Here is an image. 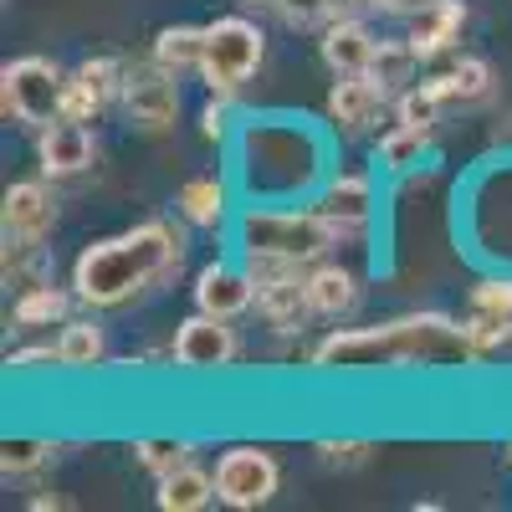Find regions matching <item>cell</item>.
Segmentation results:
<instances>
[{
	"instance_id": "obj_1",
	"label": "cell",
	"mask_w": 512,
	"mask_h": 512,
	"mask_svg": "<svg viewBox=\"0 0 512 512\" xmlns=\"http://www.w3.org/2000/svg\"><path fill=\"white\" fill-rule=\"evenodd\" d=\"M482 354L466 338V323L446 313H405L369 328H333L313 344V369L333 374H390V369H466Z\"/></svg>"
},
{
	"instance_id": "obj_2",
	"label": "cell",
	"mask_w": 512,
	"mask_h": 512,
	"mask_svg": "<svg viewBox=\"0 0 512 512\" xmlns=\"http://www.w3.org/2000/svg\"><path fill=\"white\" fill-rule=\"evenodd\" d=\"M180 267H185V231L154 216L82 246L72 262V292L88 313H118L169 287L180 277Z\"/></svg>"
},
{
	"instance_id": "obj_3",
	"label": "cell",
	"mask_w": 512,
	"mask_h": 512,
	"mask_svg": "<svg viewBox=\"0 0 512 512\" xmlns=\"http://www.w3.org/2000/svg\"><path fill=\"white\" fill-rule=\"evenodd\" d=\"M241 175L251 200H297L323 185V139L303 118H251L241 128Z\"/></svg>"
},
{
	"instance_id": "obj_4",
	"label": "cell",
	"mask_w": 512,
	"mask_h": 512,
	"mask_svg": "<svg viewBox=\"0 0 512 512\" xmlns=\"http://www.w3.org/2000/svg\"><path fill=\"white\" fill-rule=\"evenodd\" d=\"M236 246H241V256H277V262H292V267H313L344 246V236L318 210V200L313 205L251 200L236 216Z\"/></svg>"
},
{
	"instance_id": "obj_5",
	"label": "cell",
	"mask_w": 512,
	"mask_h": 512,
	"mask_svg": "<svg viewBox=\"0 0 512 512\" xmlns=\"http://www.w3.org/2000/svg\"><path fill=\"white\" fill-rule=\"evenodd\" d=\"M267 57V36L256 21L246 16H221L205 26V57H200V82L210 93H241L246 82L256 77V67H262Z\"/></svg>"
},
{
	"instance_id": "obj_6",
	"label": "cell",
	"mask_w": 512,
	"mask_h": 512,
	"mask_svg": "<svg viewBox=\"0 0 512 512\" xmlns=\"http://www.w3.org/2000/svg\"><path fill=\"white\" fill-rule=\"evenodd\" d=\"M67 77L72 72H62L52 57H16L0 67V108L26 128H47L62 118Z\"/></svg>"
},
{
	"instance_id": "obj_7",
	"label": "cell",
	"mask_w": 512,
	"mask_h": 512,
	"mask_svg": "<svg viewBox=\"0 0 512 512\" xmlns=\"http://www.w3.org/2000/svg\"><path fill=\"white\" fill-rule=\"evenodd\" d=\"M282 492V461L267 446H226L216 456V497L236 512H256Z\"/></svg>"
},
{
	"instance_id": "obj_8",
	"label": "cell",
	"mask_w": 512,
	"mask_h": 512,
	"mask_svg": "<svg viewBox=\"0 0 512 512\" xmlns=\"http://www.w3.org/2000/svg\"><path fill=\"white\" fill-rule=\"evenodd\" d=\"M118 108L128 113L134 128H144V134H169L175 118H180V72L159 67L154 57L139 62V67H128Z\"/></svg>"
},
{
	"instance_id": "obj_9",
	"label": "cell",
	"mask_w": 512,
	"mask_h": 512,
	"mask_svg": "<svg viewBox=\"0 0 512 512\" xmlns=\"http://www.w3.org/2000/svg\"><path fill=\"white\" fill-rule=\"evenodd\" d=\"M180 369L190 374H221L241 359V333H236V318H216V313H190L180 328H175V344H169Z\"/></svg>"
},
{
	"instance_id": "obj_10",
	"label": "cell",
	"mask_w": 512,
	"mask_h": 512,
	"mask_svg": "<svg viewBox=\"0 0 512 512\" xmlns=\"http://www.w3.org/2000/svg\"><path fill=\"white\" fill-rule=\"evenodd\" d=\"M318 210L338 226L344 246L364 241L374 226V175H364V169H333L318 185Z\"/></svg>"
},
{
	"instance_id": "obj_11",
	"label": "cell",
	"mask_w": 512,
	"mask_h": 512,
	"mask_svg": "<svg viewBox=\"0 0 512 512\" xmlns=\"http://www.w3.org/2000/svg\"><path fill=\"white\" fill-rule=\"evenodd\" d=\"M36 164L47 180H77L98 164V139L88 123L77 118H57L47 128H36Z\"/></svg>"
},
{
	"instance_id": "obj_12",
	"label": "cell",
	"mask_w": 512,
	"mask_h": 512,
	"mask_svg": "<svg viewBox=\"0 0 512 512\" xmlns=\"http://www.w3.org/2000/svg\"><path fill=\"white\" fill-rule=\"evenodd\" d=\"M195 308L200 313H216V318H241L256 308V282L246 272V262H226V256H216V262H205L195 272Z\"/></svg>"
},
{
	"instance_id": "obj_13",
	"label": "cell",
	"mask_w": 512,
	"mask_h": 512,
	"mask_svg": "<svg viewBox=\"0 0 512 512\" xmlns=\"http://www.w3.org/2000/svg\"><path fill=\"white\" fill-rule=\"evenodd\" d=\"M390 103V88L374 77V72H349V77H333L328 88V123L338 128V134H364V128L379 118V108Z\"/></svg>"
},
{
	"instance_id": "obj_14",
	"label": "cell",
	"mask_w": 512,
	"mask_h": 512,
	"mask_svg": "<svg viewBox=\"0 0 512 512\" xmlns=\"http://www.w3.org/2000/svg\"><path fill=\"white\" fill-rule=\"evenodd\" d=\"M52 221H57V200H52L47 180H16L6 190V200H0V231H6V241L41 246Z\"/></svg>"
},
{
	"instance_id": "obj_15",
	"label": "cell",
	"mask_w": 512,
	"mask_h": 512,
	"mask_svg": "<svg viewBox=\"0 0 512 512\" xmlns=\"http://www.w3.org/2000/svg\"><path fill=\"white\" fill-rule=\"evenodd\" d=\"M379 52V36L364 26V16H328L318 26V57L333 77H349V72H369Z\"/></svg>"
},
{
	"instance_id": "obj_16",
	"label": "cell",
	"mask_w": 512,
	"mask_h": 512,
	"mask_svg": "<svg viewBox=\"0 0 512 512\" xmlns=\"http://www.w3.org/2000/svg\"><path fill=\"white\" fill-rule=\"evenodd\" d=\"M303 272H308V267H303ZM303 272H282V277H272V282H256V313L267 318V328H277V333H303V328L318 318L313 303H308Z\"/></svg>"
},
{
	"instance_id": "obj_17",
	"label": "cell",
	"mask_w": 512,
	"mask_h": 512,
	"mask_svg": "<svg viewBox=\"0 0 512 512\" xmlns=\"http://www.w3.org/2000/svg\"><path fill=\"white\" fill-rule=\"evenodd\" d=\"M303 282H308V303H313V313H318V318H328V323L349 318V313L359 308V297H364L359 277H354L344 262H333V256L313 262V267L303 272Z\"/></svg>"
},
{
	"instance_id": "obj_18",
	"label": "cell",
	"mask_w": 512,
	"mask_h": 512,
	"mask_svg": "<svg viewBox=\"0 0 512 512\" xmlns=\"http://www.w3.org/2000/svg\"><path fill=\"white\" fill-rule=\"evenodd\" d=\"M461 26H466V0H436L410 21V47L420 52V62L446 57L461 41Z\"/></svg>"
},
{
	"instance_id": "obj_19",
	"label": "cell",
	"mask_w": 512,
	"mask_h": 512,
	"mask_svg": "<svg viewBox=\"0 0 512 512\" xmlns=\"http://www.w3.org/2000/svg\"><path fill=\"white\" fill-rule=\"evenodd\" d=\"M175 210H180V221L195 226V231H221L226 216H231V190H226V180H216V175H195V180L180 185Z\"/></svg>"
},
{
	"instance_id": "obj_20",
	"label": "cell",
	"mask_w": 512,
	"mask_h": 512,
	"mask_svg": "<svg viewBox=\"0 0 512 512\" xmlns=\"http://www.w3.org/2000/svg\"><path fill=\"white\" fill-rule=\"evenodd\" d=\"M72 303H77V292H72V287H57V282L47 277V282H36V287H21L11 318H16V328H21V333H36V328H62V323L72 318Z\"/></svg>"
},
{
	"instance_id": "obj_21",
	"label": "cell",
	"mask_w": 512,
	"mask_h": 512,
	"mask_svg": "<svg viewBox=\"0 0 512 512\" xmlns=\"http://www.w3.org/2000/svg\"><path fill=\"white\" fill-rule=\"evenodd\" d=\"M154 502H159L164 512H200V507H210V502H221V497H216V472H205V466L185 461V466H175L169 477H159Z\"/></svg>"
},
{
	"instance_id": "obj_22",
	"label": "cell",
	"mask_w": 512,
	"mask_h": 512,
	"mask_svg": "<svg viewBox=\"0 0 512 512\" xmlns=\"http://www.w3.org/2000/svg\"><path fill=\"white\" fill-rule=\"evenodd\" d=\"M57 354H62V369H98L108 359V328L93 318H67L57 328Z\"/></svg>"
},
{
	"instance_id": "obj_23",
	"label": "cell",
	"mask_w": 512,
	"mask_h": 512,
	"mask_svg": "<svg viewBox=\"0 0 512 512\" xmlns=\"http://www.w3.org/2000/svg\"><path fill=\"white\" fill-rule=\"evenodd\" d=\"M436 82H441V93H446L451 108H472V103H487L492 98L497 72H492L487 57H461L451 72H436Z\"/></svg>"
},
{
	"instance_id": "obj_24",
	"label": "cell",
	"mask_w": 512,
	"mask_h": 512,
	"mask_svg": "<svg viewBox=\"0 0 512 512\" xmlns=\"http://www.w3.org/2000/svg\"><path fill=\"white\" fill-rule=\"evenodd\" d=\"M431 139H436V128L395 123V128H384V134H379V149H374V159H379V169H384V175H405V169H415V164L425 159Z\"/></svg>"
},
{
	"instance_id": "obj_25",
	"label": "cell",
	"mask_w": 512,
	"mask_h": 512,
	"mask_svg": "<svg viewBox=\"0 0 512 512\" xmlns=\"http://www.w3.org/2000/svg\"><path fill=\"white\" fill-rule=\"evenodd\" d=\"M159 67L169 72H200V57H205V26H164L154 36V52H149Z\"/></svg>"
},
{
	"instance_id": "obj_26",
	"label": "cell",
	"mask_w": 512,
	"mask_h": 512,
	"mask_svg": "<svg viewBox=\"0 0 512 512\" xmlns=\"http://www.w3.org/2000/svg\"><path fill=\"white\" fill-rule=\"evenodd\" d=\"M446 108H451V103H446V93H441V82H436V77H425V82H410L405 93H395V123L436 128Z\"/></svg>"
},
{
	"instance_id": "obj_27",
	"label": "cell",
	"mask_w": 512,
	"mask_h": 512,
	"mask_svg": "<svg viewBox=\"0 0 512 512\" xmlns=\"http://www.w3.org/2000/svg\"><path fill=\"white\" fill-rule=\"evenodd\" d=\"M415 67H420V52L410 47V36H400V41H384V36H379V52H374L369 72L384 82V88H390V98L405 93L410 82H415Z\"/></svg>"
},
{
	"instance_id": "obj_28",
	"label": "cell",
	"mask_w": 512,
	"mask_h": 512,
	"mask_svg": "<svg viewBox=\"0 0 512 512\" xmlns=\"http://www.w3.org/2000/svg\"><path fill=\"white\" fill-rule=\"evenodd\" d=\"M134 461L159 482V477L175 472V466L195 461V441H185V436H139L134 441Z\"/></svg>"
},
{
	"instance_id": "obj_29",
	"label": "cell",
	"mask_w": 512,
	"mask_h": 512,
	"mask_svg": "<svg viewBox=\"0 0 512 512\" xmlns=\"http://www.w3.org/2000/svg\"><path fill=\"white\" fill-rule=\"evenodd\" d=\"M72 77H77L103 108H108V103L123 98V77H128V67H123L118 57H82V62L72 67Z\"/></svg>"
},
{
	"instance_id": "obj_30",
	"label": "cell",
	"mask_w": 512,
	"mask_h": 512,
	"mask_svg": "<svg viewBox=\"0 0 512 512\" xmlns=\"http://www.w3.org/2000/svg\"><path fill=\"white\" fill-rule=\"evenodd\" d=\"M52 456H57V441H6V451H0V472L6 477H31Z\"/></svg>"
},
{
	"instance_id": "obj_31",
	"label": "cell",
	"mask_w": 512,
	"mask_h": 512,
	"mask_svg": "<svg viewBox=\"0 0 512 512\" xmlns=\"http://www.w3.org/2000/svg\"><path fill=\"white\" fill-rule=\"evenodd\" d=\"M472 308H477V313H492V318H502V323H512V272L477 282V287H472Z\"/></svg>"
},
{
	"instance_id": "obj_32",
	"label": "cell",
	"mask_w": 512,
	"mask_h": 512,
	"mask_svg": "<svg viewBox=\"0 0 512 512\" xmlns=\"http://www.w3.org/2000/svg\"><path fill=\"white\" fill-rule=\"evenodd\" d=\"M256 11H272L277 21H287V26H323L328 21V11H323V0H251Z\"/></svg>"
},
{
	"instance_id": "obj_33",
	"label": "cell",
	"mask_w": 512,
	"mask_h": 512,
	"mask_svg": "<svg viewBox=\"0 0 512 512\" xmlns=\"http://www.w3.org/2000/svg\"><path fill=\"white\" fill-rule=\"evenodd\" d=\"M200 134L210 144H226L236 134V103H231V93H210V103L200 108Z\"/></svg>"
},
{
	"instance_id": "obj_34",
	"label": "cell",
	"mask_w": 512,
	"mask_h": 512,
	"mask_svg": "<svg viewBox=\"0 0 512 512\" xmlns=\"http://www.w3.org/2000/svg\"><path fill=\"white\" fill-rule=\"evenodd\" d=\"M313 451L328 461V466H364L369 461V441H333V436H323V441H313Z\"/></svg>"
},
{
	"instance_id": "obj_35",
	"label": "cell",
	"mask_w": 512,
	"mask_h": 512,
	"mask_svg": "<svg viewBox=\"0 0 512 512\" xmlns=\"http://www.w3.org/2000/svg\"><path fill=\"white\" fill-rule=\"evenodd\" d=\"M103 113V103L88 93V88H82V82L77 77H67V98H62V118H77V123H93Z\"/></svg>"
},
{
	"instance_id": "obj_36",
	"label": "cell",
	"mask_w": 512,
	"mask_h": 512,
	"mask_svg": "<svg viewBox=\"0 0 512 512\" xmlns=\"http://www.w3.org/2000/svg\"><path fill=\"white\" fill-rule=\"evenodd\" d=\"M62 364V354H57V344H31V349H16L11 359H6V369H57Z\"/></svg>"
},
{
	"instance_id": "obj_37",
	"label": "cell",
	"mask_w": 512,
	"mask_h": 512,
	"mask_svg": "<svg viewBox=\"0 0 512 512\" xmlns=\"http://www.w3.org/2000/svg\"><path fill=\"white\" fill-rule=\"evenodd\" d=\"M425 6H436V0H379L384 16H400V21H415Z\"/></svg>"
},
{
	"instance_id": "obj_38",
	"label": "cell",
	"mask_w": 512,
	"mask_h": 512,
	"mask_svg": "<svg viewBox=\"0 0 512 512\" xmlns=\"http://www.w3.org/2000/svg\"><path fill=\"white\" fill-rule=\"evenodd\" d=\"M323 11L328 16H369V11H379V0H323Z\"/></svg>"
},
{
	"instance_id": "obj_39",
	"label": "cell",
	"mask_w": 512,
	"mask_h": 512,
	"mask_svg": "<svg viewBox=\"0 0 512 512\" xmlns=\"http://www.w3.org/2000/svg\"><path fill=\"white\" fill-rule=\"evenodd\" d=\"M507 466H512V441H507Z\"/></svg>"
}]
</instances>
